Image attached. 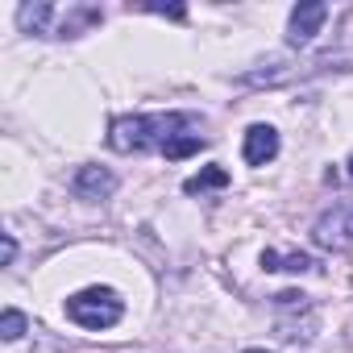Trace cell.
Returning a JSON list of instances; mask_svg holds the SVG:
<instances>
[{
  "mask_svg": "<svg viewBox=\"0 0 353 353\" xmlns=\"http://www.w3.org/2000/svg\"><path fill=\"white\" fill-rule=\"evenodd\" d=\"M183 133H196V121L183 117V112H154V117H117L112 129H108V145L117 154H141V150H162L183 137Z\"/></svg>",
  "mask_w": 353,
  "mask_h": 353,
  "instance_id": "6da1fadb",
  "label": "cell"
},
{
  "mask_svg": "<svg viewBox=\"0 0 353 353\" xmlns=\"http://www.w3.org/2000/svg\"><path fill=\"white\" fill-rule=\"evenodd\" d=\"M63 312H67L71 324L100 332V328H112V324L125 316V299H121L112 287H83V291H75V295L63 303Z\"/></svg>",
  "mask_w": 353,
  "mask_h": 353,
  "instance_id": "7a4b0ae2",
  "label": "cell"
},
{
  "mask_svg": "<svg viewBox=\"0 0 353 353\" xmlns=\"http://www.w3.org/2000/svg\"><path fill=\"white\" fill-rule=\"evenodd\" d=\"M312 241L328 254H349L353 250V204H336L320 212L312 225Z\"/></svg>",
  "mask_w": 353,
  "mask_h": 353,
  "instance_id": "3957f363",
  "label": "cell"
},
{
  "mask_svg": "<svg viewBox=\"0 0 353 353\" xmlns=\"http://www.w3.org/2000/svg\"><path fill=\"white\" fill-rule=\"evenodd\" d=\"M324 21H328V5H324V0H303V5H295V9H291L287 42H291V46H299V50H303V46H312Z\"/></svg>",
  "mask_w": 353,
  "mask_h": 353,
  "instance_id": "277c9868",
  "label": "cell"
},
{
  "mask_svg": "<svg viewBox=\"0 0 353 353\" xmlns=\"http://www.w3.org/2000/svg\"><path fill=\"white\" fill-rule=\"evenodd\" d=\"M71 188H75L79 200H108L117 192V174L108 166H79L75 179H71Z\"/></svg>",
  "mask_w": 353,
  "mask_h": 353,
  "instance_id": "5b68a950",
  "label": "cell"
},
{
  "mask_svg": "<svg viewBox=\"0 0 353 353\" xmlns=\"http://www.w3.org/2000/svg\"><path fill=\"white\" fill-rule=\"evenodd\" d=\"M241 154H245L250 166H266V162H274V158H279V133H274L270 125H250V129H245V145H241Z\"/></svg>",
  "mask_w": 353,
  "mask_h": 353,
  "instance_id": "8992f818",
  "label": "cell"
},
{
  "mask_svg": "<svg viewBox=\"0 0 353 353\" xmlns=\"http://www.w3.org/2000/svg\"><path fill=\"white\" fill-rule=\"evenodd\" d=\"M54 17H59V9L50 5V0H26V5L17 9L21 34H54Z\"/></svg>",
  "mask_w": 353,
  "mask_h": 353,
  "instance_id": "52a82bcc",
  "label": "cell"
},
{
  "mask_svg": "<svg viewBox=\"0 0 353 353\" xmlns=\"http://www.w3.org/2000/svg\"><path fill=\"white\" fill-rule=\"evenodd\" d=\"M225 183H229V170H221V166H208V170L192 174V179L183 183V192H188V196H200V192H208V188H225Z\"/></svg>",
  "mask_w": 353,
  "mask_h": 353,
  "instance_id": "ba28073f",
  "label": "cell"
},
{
  "mask_svg": "<svg viewBox=\"0 0 353 353\" xmlns=\"http://www.w3.org/2000/svg\"><path fill=\"white\" fill-rule=\"evenodd\" d=\"M262 266H266V270H291V274H303V270H312V258H307V254H287V258H279L274 250H266V254H262Z\"/></svg>",
  "mask_w": 353,
  "mask_h": 353,
  "instance_id": "9c48e42d",
  "label": "cell"
},
{
  "mask_svg": "<svg viewBox=\"0 0 353 353\" xmlns=\"http://www.w3.org/2000/svg\"><path fill=\"white\" fill-rule=\"evenodd\" d=\"M26 328H30V320H26L17 307H5V316H0V336H5V341H17V336H26Z\"/></svg>",
  "mask_w": 353,
  "mask_h": 353,
  "instance_id": "30bf717a",
  "label": "cell"
},
{
  "mask_svg": "<svg viewBox=\"0 0 353 353\" xmlns=\"http://www.w3.org/2000/svg\"><path fill=\"white\" fill-rule=\"evenodd\" d=\"M312 332H316V316H312V312H307L303 324H299V320H291V324L283 320V324H279V336H283V341H312Z\"/></svg>",
  "mask_w": 353,
  "mask_h": 353,
  "instance_id": "8fae6325",
  "label": "cell"
},
{
  "mask_svg": "<svg viewBox=\"0 0 353 353\" xmlns=\"http://www.w3.org/2000/svg\"><path fill=\"white\" fill-rule=\"evenodd\" d=\"M196 150H204V137H200V133H183V137H174V141L166 145V158H188V154H196Z\"/></svg>",
  "mask_w": 353,
  "mask_h": 353,
  "instance_id": "7c38bea8",
  "label": "cell"
},
{
  "mask_svg": "<svg viewBox=\"0 0 353 353\" xmlns=\"http://www.w3.org/2000/svg\"><path fill=\"white\" fill-rule=\"evenodd\" d=\"M274 303H279V307H299V312H303V307H307V295H303V291H283V295H274Z\"/></svg>",
  "mask_w": 353,
  "mask_h": 353,
  "instance_id": "4fadbf2b",
  "label": "cell"
},
{
  "mask_svg": "<svg viewBox=\"0 0 353 353\" xmlns=\"http://www.w3.org/2000/svg\"><path fill=\"white\" fill-rule=\"evenodd\" d=\"M13 258H17V241L13 233H5V266H13Z\"/></svg>",
  "mask_w": 353,
  "mask_h": 353,
  "instance_id": "5bb4252c",
  "label": "cell"
},
{
  "mask_svg": "<svg viewBox=\"0 0 353 353\" xmlns=\"http://www.w3.org/2000/svg\"><path fill=\"white\" fill-rule=\"evenodd\" d=\"M245 353H270V349H245Z\"/></svg>",
  "mask_w": 353,
  "mask_h": 353,
  "instance_id": "9a60e30c",
  "label": "cell"
},
{
  "mask_svg": "<svg viewBox=\"0 0 353 353\" xmlns=\"http://www.w3.org/2000/svg\"><path fill=\"white\" fill-rule=\"evenodd\" d=\"M349 174H353V158H349Z\"/></svg>",
  "mask_w": 353,
  "mask_h": 353,
  "instance_id": "2e32d148",
  "label": "cell"
}]
</instances>
